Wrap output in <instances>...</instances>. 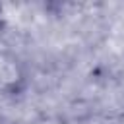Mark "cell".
<instances>
[{
	"instance_id": "cell-1",
	"label": "cell",
	"mask_w": 124,
	"mask_h": 124,
	"mask_svg": "<svg viewBox=\"0 0 124 124\" xmlns=\"http://www.w3.org/2000/svg\"><path fill=\"white\" fill-rule=\"evenodd\" d=\"M19 79H21V76L17 70V62L0 52V91L14 89Z\"/></svg>"
}]
</instances>
